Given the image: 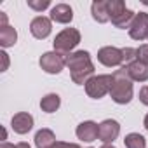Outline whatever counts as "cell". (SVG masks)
<instances>
[{
    "instance_id": "f546056e",
    "label": "cell",
    "mask_w": 148,
    "mask_h": 148,
    "mask_svg": "<svg viewBox=\"0 0 148 148\" xmlns=\"http://www.w3.org/2000/svg\"><path fill=\"white\" fill-rule=\"evenodd\" d=\"M101 148H115V146H113V145H103Z\"/></svg>"
},
{
    "instance_id": "4316f807",
    "label": "cell",
    "mask_w": 148,
    "mask_h": 148,
    "mask_svg": "<svg viewBox=\"0 0 148 148\" xmlns=\"http://www.w3.org/2000/svg\"><path fill=\"white\" fill-rule=\"evenodd\" d=\"M0 148H16V145H11V143H7V141H4L2 145H0Z\"/></svg>"
},
{
    "instance_id": "30bf717a",
    "label": "cell",
    "mask_w": 148,
    "mask_h": 148,
    "mask_svg": "<svg viewBox=\"0 0 148 148\" xmlns=\"http://www.w3.org/2000/svg\"><path fill=\"white\" fill-rule=\"evenodd\" d=\"M30 32H32V35H33L35 38H38V40L47 38V37L51 35V32H52V23H51V19L45 18V16H37V18H33L32 23H30Z\"/></svg>"
},
{
    "instance_id": "ba28073f",
    "label": "cell",
    "mask_w": 148,
    "mask_h": 148,
    "mask_svg": "<svg viewBox=\"0 0 148 148\" xmlns=\"http://www.w3.org/2000/svg\"><path fill=\"white\" fill-rule=\"evenodd\" d=\"M120 134V124L113 119H106L99 124V141L103 145H112Z\"/></svg>"
},
{
    "instance_id": "7c38bea8",
    "label": "cell",
    "mask_w": 148,
    "mask_h": 148,
    "mask_svg": "<svg viewBox=\"0 0 148 148\" xmlns=\"http://www.w3.org/2000/svg\"><path fill=\"white\" fill-rule=\"evenodd\" d=\"M11 127L16 134H26L33 129V117L26 112H19L12 117L11 120Z\"/></svg>"
},
{
    "instance_id": "277c9868",
    "label": "cell",
    "mask_w": 148,
    "mask_h": 148,
    "mask_svg": "<svg viewBox=\"0 0 148 148\" xmlns=\"http://www.w3.org/2000/svg\"><path fill=\"white\" fill-rule=\"evenodd\" d=\"M54 51L63 54L64 58L68 54H71V51L80 44V32L77 28H64L63 32H59L54 38Z\"/></svg>"
},
{
    "instance_id": "d4e9b609",
    "label": "cell",
    "mask_w": 148,
    "mask_h": 148,
    "mask_svg": "<svg viewBox=\"0 0 148 148\" xmlns=\"http://www.w3.org/2000/svg\"><path fill=\"white\" fill-rule=\"evenodd\" d=\"M0 58H2V68H0V71H5L9 68V56H7L5 51H2L0 52Z\"/></svg>"
},
{
    "instance_id": "83f0119b",
    "label": "cell",
    "mask_w": 148,
    "mask_h": 148,
    "mask_svg": "<svg viewBox=\"0 0 148 148\" xmlns=\"http://www.w3.org/2000/svg\"><path fill=\"white\" fill-rule=\"evenodd\" d=\"M16 148H32V146H30L28 143H25V141H21V143H18V145H16Z\"/></svg>"
},
{
    "instance_id": "52a82bcc",
    "label": "cell",
    "mask_w": 148,
    "mask_h": 148,
    "mask_svg": "<svg viewBox=\"0 0 148 148\" xmlns=\"http://www.w3.org/2000/svg\"><path fill=\"white\" fill-rule=\"evenodd\" d=\"M129 35L134 40H146L148 38V14L146 12H138L129 26Z\"/></svg>"
},
{
    "instance_id": "ac0fdd59",
    "label": "cell",
    "mask_w": 148,
    "mask_h": 148,
    "mask_svg": "<svg viewBox=\"0 0 148 148\" xmlns=\"http://www.w3.org/2000/svg\"><path fill=\"white\" fill-rule=\"evenodd\" d=\"M16 42H18V32L11 25L0 28V45L2 47H12Z\"/></svg>"
},
{
    "instance_id": "5b68a950",
    "label": "cell",
    "mask_w": 148,
    "mask_h": 148,
    "mask_svg": "<svg viewBox=\"0 0 148 148\" xmlns=\"http://www.w3.org/2000/svg\"><path fill=\"white\" fill-rule=\"evenodd\" d=\"M112 84H113V77L112 75H94V77H91L87 80L86 92L92 99H101L103 96L110 94Z\"/></svg>"
},
{
    "instance_id": "7402d4cb",
    "label": "cell",
    "mask_w": 148,
    "mask_h": 148,
    "mask_svg": "<svg viewBox=\"0 0 148 148\" xmlns=\"http://www.w3.org/2000/svg\"><path fill=\"white\" fill-rule=\"evenodd\" d=\"M136 59L148 64V44H143V45H139L136 49Z\"/></svg>"
},
{
    "instance_id": "8fae6325",
    "label": "cell",
    "mask_w": 148,
    "mask_h": 148,
    "mask_svg": "<svg viewBox=\"0 0 148 148\" xmlns=\"http://www.w3.org/2000/svg\"><path fill=\"white\" fill-rule=\"evenodd\" d=\"M75 132H77L79 139H82L86 143H91V141H94V139L99 138V124H96L92 120H86V122H82V124L77 125Z\"/></svg>"
},
{
    "instance_id": "cb8c5ba5",
    "label": "cell",
    "mask_w": 148,
    "mask_h": 148,
    "mask_svg": "<svg viewBox=\"0 0 148 148\" xmlns=\"http://www.w3.org/2000/svg\"><path fill=\"white\" fill-rule=\"evenodd\" d=\"M139 101L148 106V86H143L139 89Z\"/></svg>"
},
{
    "instance_id": "6da1fadb",
    "label": "cell",
    "mask_w": 148,
    "mask_h": 148,
    "mask_svg": "<svg viewBox=\"0 0 148 148\" xmlns=\"http://www.w3.org/2000/svg\"><path fill=\"white\" fill-rule=\"evenodd\" d=\"M66 66L70 77L77 86H86L91 77H94V64L87 51H75L66 56Z\"/></svg>"
},
{
    "instance_id": "4dcf8cb0",
    "label": "cell",
    "mask_w": 148,
    "mask_h": 148,
    "mask_svg": "<svg viewBox=\"0 0 148 148\" xmlns=\"http://www.w3.org/2000/svg\"><path fill=\"white\" fill-rule=\"evenodd\" d=\"M91 148H92V146H91Z\"/></svg>"
},
{
    "instance_id": "3957f363",
    "label": "cell",
    "mask_w": 148,
    "mask_h": 148,
    "mask_svg": "<svg viewBox=\"0 0 148 148\" xmlns=\"http://www.w3.org/2000/svg\"><path fill=\"white\" fill-rule=\"evenodd\" d=\"M108 16H110L112 25H115L120 30H125V28L129 30L136 14L125 7L124 0H108Z\"/></svg>"
},
{
    "instance_id": "603a6c76",
    "label": "cell",
    "mask_w": 148,
    "mask_h": 148,
    "mask_svg": "<svg viewBox=\"0 0 148 148\" xmlns=\"http://www.w3.org/2000/svg\"><path fill=\"white\" fill-rule=\"evenodd\" d=\"M51 148H82L77 143H64V141H56Z\"/></svg>"
},
{
    "instance_id": "44dd1931",
    "label": "cell",
    "mask_w": 148,
    "mask_h": 148,
    "mask_svg": "<svg viewBox=\"0 0 148 148\" xmlns=\"http://www.w3.org/2000/svg\"><path fill=\"white\" fill-rule=\"evenodd\" d=\"M49 5H51L49 0H28V7H32V9H33V11H37V12H40V11L47 9Z\"/></svg>"
},
{
    "instance_id": "7a4b0ae2",
    "label": "cell",
    "mask_w": 148,
    "mask_h": 148,
    "mask_svg": "<svg viewBox=\"0 0 148 148\" xmlns=\"http://www.w3.org/2000/svg\"><path fill=\"white\" fill-rule=\"evenodd\" d=\"M112 77H113V84H112V89H110L112 99L117 105L131 103L134 91H132V79L129 77L127 70L122 66V68H119L112 73Z\"/></svg>"
},
{
    "instance_id": "ffe728a7",
    "label": "cell",
    "mask_w": 148,
    "mask_h": 148,
    "mask_svg": "<svg viewBox=\"0 0 148 148\" xmlns=\"http://www.w3.org/2000/svg\"><path fill=\"white\" fill-rule=\"evenodd\" d=\"M132 61H136V49H132V47H124V49H122V64L127 66V64H131Z\"/></svg>"
},
{
    "instance_id": "f1b7e54d",
    "label": "cell",
    "mask_w": 148,
    "mask_h": 148,
    "mask_svg": "<svg viewBox=\"0 0 148 148\" xmlns=\"http://www.w3.org/2000/svg\"><path fill=\"white\" fill-rule=\"evenodd\" d=\"M143 125H145V129L148 131V113L145 115V120H143Z\"/></svg>"
},
{
    "instance_id": "484cf974",
    "label": "cell",
    "mask_w": 148,
    "mask_h": 148,
    "mask_svg": "<svg viewBox=\"0 0 148 148\" xmlns=\"http://www.w3.org/2000/svg\"><path fill=\"white\" fill-rule=\"evenodd\" d=\"M7 26V14L5 12H0V28Z\"/></svg>"
},
{
    "instance_id": "9c48e42d",
    "label": "cell",
    "mask_w": 148,
    "mask_h": 148,
    "mask_svg": "<svg viewBox=\"0 0 148 148\" xmlns=\"http://www.w3.org/2000/svg\"><path fill=\"white\" fill-rule=\"evenodd\" d=\"M98 61L105 66H119L122 64V49L106 45L98 51Z\"/></svg>"
},
{
    "instance_id": "4fadbf2b",
    "label": "cell",
    "mask_w": 148,
    "mask_h": 148,
    "mask_svg": "<svg viewBox=\"0 0 148 148\" xmlns=\"http://www.w3.org/2000/svg\"><path fill=\"white\" fill-rule=\"evenodd\" d=\"M129 73V77L132 79V82H146L148 80V64L141 63V61H132L131 64L124 66Z\"/></svg>"
},
{
    "instance_id": "8992f818",
    "label": "cell",
    "mask_w": 148,
    "mask_h": 148,
    "mask_svg": "<svg viewBox=\"0 0 148 148\" xmlns=\"http://www.w3.org/2000/svg\"><path fill=\"white\" fill-rule=\"evenodd\" d=\"M38 64L45 73H49V75H58L66 66V58L63 54L56 52V51H51V52H44L40 56Z\"/></svg>"
},
{
    "instance_id": "2e32d148",
    "label": "cell",
    "mask_w": 148,
    "mask_h": 148,
    "mask_svg": "<svg viewBox=\"0 0 148 148\" xmlns=\"http://www.w3.org/2000/svg\"><path fill=\"white\" fill-rule=\"evenodd\" d=\"M33 141H35L37 148H51L56 143V134L51 129H40V131H37Z\"/></svg>"
},
{
    "instance_id": "e0dca14e",
    "label": "cell",
    "mask_w": 148,
    "mask_h": 148,
    "mask_svg": "<svg viewBox=\"0 0 148 148\" xmlns=\"http://www.w3.org/2000/svg\"><path fill=\"white\" fill-rule=\"evenodd\" d=\"M59 106H61V98H59V94H56V92L45 94V96L42 98V101H40V108H42V112H45V113H54Z\"/></svg>"
},
{
    "instance_id": "5bb4252c",
    "label": "cell",
    "mask_w": 148,
    "mask_h": 148,
    "mask_svg": "<svg viewBox=\"0 0 148 148\" xmlns=\"http://www.w3.org/2000/svg\"><path fill=\"white\" fill-rule=\"evenodd\" d=\"M51 19L61 25H66L73 19V11L68 4H58L51 9Z\"/></svg>"
},
{
    "instance_id": "9a60e30c",
    "label": "cell",
    "mask_w": 148,
    "mask_h": 148,
    "mask_svg": "<svg viewBox=\"0 0 148 148\" xmlns=\"http://www.w3.org/2000/svg\"><path fill=\"white\" fill-rule=\"evenodd\" d=\"M91 14H92V19L98 21V23H108L110 21V16H108V0H96L91 5Z\"/></svg>"
},
{
    "instance_id": "d6986e66",
    "label": "cell",
    "mask_w": 148,
    "mask_h": 148,
    "mask_svg": "<svg viewBox=\"0 0 148 148\" xmlns=\"http://www.w3.org/2000/svg\"><path fill=\"white\" fill-rule=\"evenodd\" d=\"M125 148H146V139L139 132H131L124 138Z\"/></svg>"
}]
</instances>
